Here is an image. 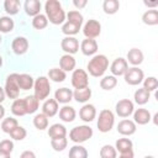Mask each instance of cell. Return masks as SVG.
Here are the masks:
<instances>
[{
  "mask_svg": "<svg viewBox=\"0 0 158 158\" xmlns=\"http://www.w3.org/2000/svg\"><path fill=\"white\" fill-rule=\"evenodd\" d=\"M44 10H46L47 19L53 25H59L64 22L65 12L58 0H47L44 5Z\"/></svg>",
  "mask_w": 158,
  "mask_h": 158,
  "instance_id": "obj_1",
  "label": "cell"
},
{
  "mask_svg": "<svg viewBox=\"0 0 158 158\" xmlns=\"http://www.w3.org/2000/svg\"><path fill=\"white\" fill-rule=\"evenodd\" d=\"M107 67H109V59L104 54H98V56L93 57L90 59V62L88 63V70H89L90 75L96 77V78L101 77L106 72Z\"/></svg>",
  "mask_w": 158,
  "mask_h": 158,
  "instance_id": "obj_2",
  "label": "cell"
},
{
  "mask_svg": "<svg viewBox=\"0 0 158 158\" xmlns=\"http://www.w3.org/2000/svg\"><path fill=\"white\" fill-rule=\"evenodd\" d=\"M91 136H93V128L86 125L77 126L72 128V131L69 132V138L75 143H83L88 141Z\"/></svg>",
  "mask_w": 158,
  "mask_h": 158,
  "instance_id": "obj_3",
  "label": "cell"
},
{
  "mask_svg": "<svg viewBox=\"0 0 158 158\" xmlns=\"http://www.w3.org/2000/svg\"><path fill=\"white\" fill-rule=\"evenodd\" d=\"M33 89H35V96L38 100L47 99V96L49 95V91H51V85H49L48 78H46V77L37 78L36 81L33 83Z\"/></svg>",
  "mask_w": 158,
  "mask_h": 158,
  "instance_id": "obj_4",
  "label": "cell"
},
{
  "mask_svg": "<svg viewBox=\"0 0 158 158\" xmlns=\"http://www.w3.org/2000/svg\"><path fill=\"white\" fill-rule=\"evenodd\" d=\"M115 123V116L112 111L105 109L99 114L98 118V128L100 132H109Z\"/></svg>",
  "mask_w": 158,
  "mask_h": 158,
  "instance_id": "obj_5",
  "label": "cell"
},
{
  "mask_svg": "<svg viewBox=\"0 0 158 158\" xmlns=\"http://www.w3.org/2000/svg\"><path fill=\"white\" fill-rule=\"evenodd\" d=\"M17 73H12L6 78V83H5V94L6 96H9L10 99H17L19 94H20V86H19V81H17Z\"/></svg>",
  "mask_w": 158,
  "mask_h": 158,
  "instance_id": "obj_6",
  "label": "cell"
},
{
  "mask_svg": "<svg viewBox=\"0 0 158 158\" xmlns=\"http://www.w3.org/2000/svg\"><path fill=\"white\" fill-rule=\"evenodd\" d=\"M123 75H125V81L130 85H138L143 81V78H144L143 70L137 67L127 68V70L125 72Z\"/></svg>",
  "mask_w": 158,
  "mask_h": 158,
  "instance_id": "obj_7",
  "label": "cell"
},
{
  "mask_svg": "<svg viewBox=\"0 0 158 158\" xmlns=\"http://www.w3.org/2000/svg\"><path fill=\"white\" fill-rule=\"evenodd\" d=\"M116 149L120 152L121 158H132V141L128 138H120L116 141Z\"/></svg>",
  "mask_w": 158,
  "mask_h": 158,
  "instance_id": "obj_8",
  "label": "cell"
},
{
  "mask_svg": "<svg viewBox=\"0 0 158 158\" xmlns=\"http://www.w3.org/2000/svg\"><path fill=\"white\" fill-rule=\"evenodd\" d=\"M72 85L75 89L88 86L89 85V79H88L86 72L83 70V69H75L73 72V75H72Z\"/></svg>",
  "mask_w": 158,
  "mask_h": 158,
  "instance_id": "obj_9",
  "label": "cell"
},
{
  "mask_svg": "<svg viewBox=\"0 0 158 158\" xmlns=\"http://www.w3.org/2000/svg\"><path fill=\"white\" fill-rule=\"evenodd\" d=\"M83 32L86 38H95L100 35L101 32V25L96 20H89L83 28Z\"/></svg>",
  "mask_w": 158,
  "mask_h": 158,
  "instance_id": "obj_10",
  "label": "cell"
},
{
  "mask_svg": "<svg viewBox=\"0 0 158 158\" xmlns=\"http://www.w3.org/2000/svg\"><path fill=\"white\" fill-rule=\"evenodd\" d=\"M116 114L120 117H128L133 112V102L128 99H122L116 104Z\"/></svg>",
  "mask_w": 158,
  "mask_h": 158,
  "instance_id": "obj_11",
  "label": "cell"
},
{
  "mask_svg": "<svg viewBox=\"0 0 158 158\" xmlns=\"http://www.w3.org/2000/svg\"><path fill=\"white\" fill-rule=\"evenodd\" d=\"M60 46H62V49L64 52H67L68 54H74L79 49V42H78V40L75 37H70V36L63 38Z\"/></svg>",
  "mask_w": 158,
  "mask_h": 158,
  "instance_id": "obj_12",
  "label": "cell"
},
{
  "mask_svg": "<svg viewBox=\"0 0 158 158\" xmlns=\"http://www.w3.org/2000/svg\"><path fill=\"white\" fill-rule=\"evenodd\" d=\"M127 68H128V63H127V60L120 57V58H116V59L112 62L110 70H111L112 75H115V77H120V75H123V74H125V72L127 70Z\"/></svg>",
  "mask_w": 158,
  "mask_h": 158,
  "instance_id": "obj_13",
  "label": "cell"
},
{
  "mask_svg": "<svg viewBox=\"0 0 158 158\" xmlns=\"http://www.w3.org/2000/svg\"><path fill=\"white\" fill-rule=\"evenodd\" d=\"M117 132L123 136H131L136 132V123L131 120H122L117 125Z\"/></svg>",
  "mask_w": 158,
  "mask_h": 158,
  "instance_id": "obj_14",
  "label": "cell"
},
{
  "mask_svg": "<svg viewBox=\"0 0 158 158\" xmlns=\"http://www.w3.org/2000/svg\"><path fill=\"white\" fill-rule=\"evenodd\" d=\"M80 49L85 56H93L98 51V43L94 38H85L80 44Z\"/></svg>",
  "mask_w": 158,
  "mask_h": 158,
  "instance_id": "obj_15",
  "label": "cell"
},
{
  "mask_svg": "<svg viewBox=\"0 0 158 158\" xmlns=\"http://www.w3.org/2000/svg\"><path fill=\"white\" fill-rule=\"evenodd\" d=\"M79 116H80V118H81L83 121H85V122H91V121L95 118V116H96L95 106L91 105V104L84 105V106L80 109V111H79Z\"/></svg>",
  "mask_w": 158,
  "mask_h": 158,
  "instance_id": "obj_16",
  "label": "cell"
},
{
  "mask_svg": "<svg viewBox=\"0 0 158 158\" xmlns=\"http://www.w3.org/2000/svg\"><path fill=\"white\" fill-rule=\"evenodd\" d=\"M11 48L16 54H23L28 49V41L25 37H16L11 43Z\"/></svg>",
  "mask_w": 158,
  "mask_h": 158,
  "instance_id": "obj_17",
  "label": "cell"
},
{
  "mask_svg": "<svg viewBox=\"0 0 158 158\" xmlns=\"http://www.w3.org/2000/svg\"><path fill=\"white\" fill-rule=\"evenodd\" d=\"M54 99L60 104H67L73 99V91L68 88L57 89L54 93Z\"/></svg>",
  "mask_w": 158,
  "mask_h": 158,
  "instance_id": "obj_18",
  "label": "cell"
},
{
  "mask_svg": "<svg viewBox=\"0 0 158 158\" xmlns=\"http://www.w3.org/2000/svg\"><path fill=\"white\" fill-rule=\"evenodd\" d=\"M42 111L47 117H53L58 112V101L56 99H48L42 106Z\"/></svg>",
  "mask_w": 158,
  "mask_h": 158,
  "instance_id": "obj_19",
  "label": "cell"
},
{
  "mask_svg": "<svg viewBox=\"0 0 158 158\" xmlns=\"http://www.w3.org/2000/svg\"><path fill=\"white\" fill-rule=\"evenodd\" d=\"M135 122L138 125H146L151 121V114L147 109H137L133 114Z\"/></svg>",
  "mask_w": 158,
  "mask_h": 158,
  "instance_id": "obj_20",
  "label": "cell"
},
{
  "mask_svg": "<svg viewBox=\"0 0 158 158\" xmlns=\"http://www.w3.org/2000/svg\"><path fill=\"white\" fill-rule=\"evenodd\" d=\"M41 1L40 0H26L25 1V11L28 16H36L40 14Z\"/></svg>",
  "mask_w": 158,
  "mask_h": 158,
  "instance_id": "obj_21",
  "label": "cell"
},
{
  "mask_svg": "<svg viewBox=\"0 0 158 158\" xmlns=\"http://www.w3.org/2000/svg\"><path fill=\"white\" fill-rule=\"evenodd\" d=\"M91 96V90L89 86H84L80 89H75V91L73 93V98L78 101V102H86Z\"/></svg>",
  "mask_w": 158,
  "mask_h": 158,
  "instance_id": "obj_22",
  "label": "cell"
},
{
  "mask_svg": "<svg viewBox=\"0 0 158 158\" xmlns=\"http://www.w3.org/2000/svg\"><path fill=\"white\" fill-rule=\"evenodd\" d=\"M59 65L60 69H63L64 72H70L75 68V59L70 54H64L59 59Z\"/></svg>",
  "mask_w": 158,
  "mask_h": 158,
  "instance_id": "obj_23",
  "label": "cell"
},
{
  "mask_svg": "<svg viewBox=\"0 0 158 158\" xmlns=\"http://www.w3.org/2000/svg\"><path fill=\"white\" fill-rule=\"evenodd\" d=\"M127 59H128V62H130L131 64L138 65V64H141V63L143 62V53H142V51L138 49V48H132V49H130L128 53H127Z\"/></svg>",
  "mask_w": 158,
  "mask_h": 158,
  "instance_id": "obj_24",
  "label": "cell"
},
{
  "mask_svg": "<svg viewBox=\"0 0 158 158\" xmlns=\"http://www.w3.org/2000/svg\"><path fill=\"white\" fill-rule=\"evenodd\" d=\"M75 115H77L75 114V110L72 106H63L59 110V117L64 122H72V121H74Z\"/></svg>",
  "mask_w": 158,
  "mask_h": 158,
  "instance_id": "obj_25",
  "label": "cell"
},
{
  "mask_svg": "<svg viewBox=\"0 0 158 158\" xmlns=\"http://www.w3.org/2000/svg\"><path fill=\"white\" fill-rule=\"evenodd\" d=\"M17 81H19V86L22 90H30L33 86V78L30 74H19L17 77Z\"/></svg>",
  "mask_w": 158,
  "mask_h": 158,
  "instance_id": "obj_26",
  "label": "cell"
},
{
  "mask_svg": "<svg viewBox=\"0 0 158 158\" xmlns=\"http://www.w3.org/2000/svg\"><path fill=\"white\" fill-rule=\"evenodd\" d=\"M11 112L15 116H23L26 115V106L23 99H15L11 105Z\"/></svg>",
  "mask_w": 158,
  "mask_h": 158,
  "instance_id": "obj_27",
  "label": "cell"
},
{
  "mask_svg": "<svg viewBox=\"0 0 158 158\" xmlns=\"http://www.w3.org/2000/svg\"><path fill=\"white\" fill-rule=\"evenodd\" d=\"M67 135V130L63 125L59 123H54L48 128V136L51 138H58V137H65Z\"/></svg>",
  "mask_w": 158,
  "mask_h": 158,
  "instance_id": "obj_28",
  "label": "cell"
},
{
  "mask_svg": "<svg viewBox=\"0 0 158 158\" xmlns=\"http://www.w3.org/2000/svg\"><path fill=\"white\" fill-rule=\"evenodd\" d=\"M23 100H25V106H26V114H33L37 111L40 100L35 95L26 96Z\"/></svg>",
  "mask_w": 158,
  "mask_h": 158,
  "instance_id": "obj_29",
  "label": "cell"
},
{
  "mask_svg": "<svg viewBox=\"0 0 158 158\" xmlns=\"http://www.w3.org/2000/svg\"><path fill=\"white\" fill-rule=\"evenodd\" d=\"M102 9L105 11V14L107 15H114L120 9V2L118 0H104L102 2Z\"/></svg>",
  "mask_w": 158,
  "mask_h": 158,
  "instance_id": "obj_30",
  "label": "cell"
},
{
  "mask_svg": "<svg viewBox=\"0 0 158 158\" xmlns=\"http://www.w3.org/2000/svg\"><path fill=\"white\" fill-rule=\"evenodd\" d=\"M14 149V143L10 139H2L0 142V158H9Z\"/></svg>",
  "mask_w": 158,
  "mask_h": 158,
  "instance_id": "obj_31",
  "label": "cell"
},
{
  "mask_svg": "<svg viewBox=\"0 0 158 158\" xmlns=\"http://www.w3.org/2000/svg\"><path fill=\"white\" fill-rule=\"evenodd\" d=\"M142 20L148 26H154L158 23V11L157 10H148L143 14Z\"/></svg>",
  "mask_w": 158,
  "mask_h": 158,
  "instance_id": "obj_32",
  "label": "cell"
},
{
  "mask_svg": "<svg viewBox=\"0 0 158 158\" xmlns=\"http://www.w3.org/2000/svg\"><path fill=\"white\" fill-rule=\"evenodd\" d=\"M149 93H151V91H148V90L144 89V88L138 89V90L135 93V101H136L138 105H144V104L148 102V100H149V96H151Z\"/></svg>",
  "mask_w": 158,
  "mask_h": 158,
  "instance_id": "obj_33",
  "label": "cell"
},
{
  "mask_svg": "<svg viewBox=\"0 0 158 158\" xmlns=\"http://www.w3.org/2000/svg\"><path fill=\"white\" fill-rule=\"evenodd\" d=\"M116 85H117V79H116L115 75H107V77H104L100 80V86L104 90H111Z\"/></svg>",
  "mask_w": 158,
  "mask_h": 158,
  "instance_id": "obj_34",
  "label": "cell"
},
{
  "mask_svg": "<svg viewBox=\"0 0 158 158\" xmlns=\"http://www.w3.org/2000/svg\"><path fill=\"white\" fill-rule=\"evenodd\" d=\"M48 25V19L47 16L42 15V14H38L36 16H33V20H32V26L36 28V30H43L46 28Z\"/></svg>",
  "mask_w": 158,
  "mask_h": 158,
  "instance_id": "obj_35",
  "label": "cell"
},
{
  "mask_svg": "<svg viewBox=\"0 0 158 158\" xmlns=\"http://www.w3.org/2000/svg\"><path fill=\"white\" fill-rule=\"evenodd\" d=\"M48 77L53 81L60 83V81H64V79H65V72L63 69H59V68H52L48 72Z\"/></svg>",
  "mask_w": 158,
  "mask_h": 158,
  "instance_id": "obj_36",
  "label": "cell"
},
{
  "mask_svg": "<svg viewBox=\"0 0 158 158\" xmlns=\"http://www.w3.org/2000/svg\"><path fill=\"white\" fill-rule=\"evenodd\" d=\"M4 7L9 15H16L20 9V0H5Z\"/></svg>",
  "mask_w": 158,
  "mask_h": 158,
  "instance_id": "obj_37",
  "label": "cell"
},
{
  "mask_svg": "<svg viewBox=\"0 0 158 158\" xmlns=\"http://www.w3.org/2000/svg\"><path fill=\"white\" fill-rule=\"evenodd\" d=\"M33 125L38 130H44L48 127V117L42 112V114H38L35 116L33 118Z\"/></svg>",
  "mask_w": 158,
  "mask_h": 158,
  "instance_id": "obj_38",
  "label": "cell"
},
{
  "mask_svg": "<svg viewBox=\"0 0 158 158\" xmlns=\"http://www.w3.org/2000/svg\"><path fill=\"white\" fill-rule=\"evenodd\" d=\"M69 157L72 158H86L88 157V152L83 146H73L69 151Z\"/></svg>",
  "mask_w": 158,
  "mask_h": 158,
  "instance_id": "obj_39",
  "label": "cell"
},
{
  "mask_svg": "<svg viewBox=\"0 0 158 158\" xmlns=\"http://www.w3.org/2000/svg\"><path fill=\"white\" fill-rule=\"evenodd\" d=\"M80 27H81V26L75 25V23H73V22H70V21H67V22L62 26V32H63L64 35H68V36L77 35V33L79 32Z\"/></svg>",
  "mask_w": 158,
  "mask_h": 158,
  "instance_id": "obj_40",
  "label": "cell"
},
{
  "mask_svg": "<svg viewBox=\"0 0 158 158\" xmlns=\"http://www.w3.org/2000/svg\"><path fill=\"white\" fill-rule=\"evenodd\" d=\"M14 28V21L9 16L0 17V32H10Z\"/></svg>",
  "mask_w": 158,
  "mask_h": 158,
  "instance_id": "obj_41",
  "label": "cell"
},
{
  "mask_svg": "<svg viewBox=\"0 0 158 158\" xmlns=\"http://www.w3.org/2000/svg\"><path fill=\"white\" fill-rule=\"evenodd\" d=\"M68 144V141L65 137H58V138H52L51 141V146L54 151L59 152V151H63Z\"/></svg>",
  "mask_w": 158,
  "mask_h": 158,
  "instance_id": "obj_42",
  "label": "cell"
},
{
  "mask_svg": "<svg viewBox=\"0 0 158 158\" xmlns=\"http://www.w3.org/2000/svg\"><path fill=\"white\" fill-rule=\"evenodd\" d=\"M17 120L14 118V117H7L5 118L2 122H1V130L5 132V133H9L11 130H14L16 126H17Z\"/></svg>",
  "mask_w": 158,
  "mask_h": 158,
  "instance_id": "obj_43",
  "label": "cell"
},
{
  "mask_svg": "<svg viewBox=\"0 0 158 158\" xmlns=\"http://www.w3.org/2000/svg\"><path fill=\"white\" fill-rule=\"evenodd\" d=\"M9 135H10L14 139H16V141H21V139H23V138L26 137L27 132H26V130H25L23 127H21V126L17 125L14 130H11V131L9 132Z\"/></svg>",
  "mask_w": 158,
  "mask_h": 158,
  "instance_id": "obj_44",
  "label": "cell"
},
{
  "mask_svg": "<svg viewBox=\"0 0 158 158\" xmlns=\"http://www.w3.org/2000/svg\"><path fill=\"white\" fill-rule=\"evenodd\" d=\"M100 157L101 158H115L116 157V149L110 144H105L100 149Z\"/></svg>",
  "mask_w": 158,
  "mask_h": 158,
  "instance_id": "obj_45",
  "label": "cell"
},
{
  "mask_svg": "<svg viewBox=\"0 0 158 158\" xmlns=\"http://www.w3.org/2000/svg\"><path fill=\"white\" fill-rule=\"evenodd\" d=\"M67 17H68V21H70L75 25L81 26V23H83V15L79 11H69Z\"/></svg>",
  "mask_w": 158,
  "mask_h": 158,
  "instance_id": "obj_46",
  "label": "cell"
},
{
  "mask_svg": "<svg viewBox=\"0 0 158 158\" xmlns=\"http://www.w3.org/2000/svg\"><path fill=\"white\" fill-rule=\"evenodd\" d=\"M143 88L147 89L148 91H154L158 88V80L154 77H148L143 81Z\"/></svg>",
  "mask_w": 158,
  "mask_h": 158,
  "instance_id": "obj_47",
  "label": "cell"
},
{
  "mask_svg": "<svg viewBox=\"0 0 158 158\" xmlns=\"http://www.w3.org/2000/svg\"><path fill=\"white\" fill-rule=\"evenodd\" d=\"M73 4H74V6L77 7V9H84L85 6H86V4H88V0H73Z\"/></svg>",
  "mask_w": 158,
  "mask_h": 158,
  "instance_id": "obj_48",
  "label": "cell"
},
{
  "mask_svg": "<svg viewBox=\"0 0 158 158\" xmlns=\"http://www.w3.org/2000/svg\"><path fill=\"white\" fill-rule=\"evenodd\" d=\"M143 4H144L147 7L154 9V7L158 6V0H143Z\"/></svg>",
  "mask_w": 158,
  "mask_h": 158,
  "instance_id": "obj_49",
  "label": "cell"
},
{
  "mask_svg": "<svg viewBox=\"0 0 158 158\" xmlns=\"http://www.w3.org/2000/svg\"><path fill=\"white\" fill-rule=\"evenodd\" d=\"M21 157H22V158H26V157L35 158V153H33V152H30V151H26V152H23V153L21 154Z\"/></svg>",
  "mask_w": 158,
  "mask_h": 158,
  "instance_id": "obj_50",
  "label": "cell"
},
{
  "mask_svg": "<svg viewBox=\"0 0 158 158\" xmlns=\"http://www.w3.org/2000/svg\"><path fill=\"white\" fill-rule=\"evenodd\" d=\"M5 95H6V94H5V90H4V89L0 86V104H1V102L5 100Z\"/></svg>",
  "mask_w": 158,
  "mask_h": 158,
  "instance_id": "obj_51",
  "label": "cell"
},
{
  "mask_svg": "<svg viewBox=\"0 0 158 158\" xmlns=\"http://www.w3.org/2000/svg\"><path fill=\"white\" fill-rule=\"evenodd\" d=\"M4 115H5V109L2 105H0V120L4 117Z\"/></svg>",
  "mask_w": 158,
  "mask_h": 158,
  "instance_id": "obj_52",
  "label": "cell"
},
{
  "mask_svg": "<svg viewBox=\"0 0 158 158\" xmlns=\"http://www.w3.org/2000/svg\"><path fill=\"white\" fill-rule=\"evenodd\" d=\"M1 64H2V59H1V56H0V67H1Z\"/></svg>",
  "mask_w": 158,
  "mask_h": 158,
  "instance_id": "obj_53",
  "label": "cell"
},
{
  "mask_svg": "<svg viewBox=\"0 0 158 158\" xmlns=\"http://www.w3.org/2000/svg\"><path fill=\"white\" fill-rule=\"evenodd\" d=\"M0 42H1V37H0Z\"/></svg>",
  "mask_w": 158,
  "mask_h": 158,
  "instance_id": "obj_54",
  "label": "cell"
}]
</instances>
